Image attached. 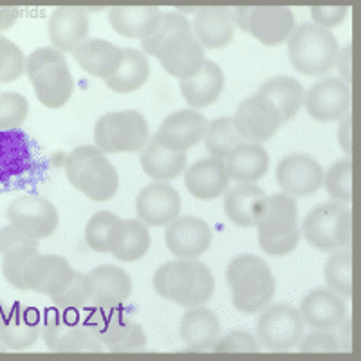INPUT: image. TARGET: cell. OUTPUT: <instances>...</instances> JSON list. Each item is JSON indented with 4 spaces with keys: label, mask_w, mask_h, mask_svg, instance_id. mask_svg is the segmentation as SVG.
I'll list each match as a JSON object with an SVG mask.
<instances>
[{
    "label": "cell",
    "mask_w": 361,
    "mask_h": 361,
    "mask_svg": "<svg viewBox=\"0 0 361 361\" xmlns=\"http://www.w3.org/2000/svg\"><path fill=\"white\" fill-rule=\"evenodd\" d=\"M255 228L259 246L269 257H288L300 243L298 206L288 193L264 197L255 206Z\"/></svg>",
    "instance_id": "6da1fadb"
},
{
    "label": "cell",
    "mask_w": 361,
    "mask_h": 361,
    "mask_svg": "<svg viewBox=\"0 0 361 361\" xmlns=\"http://www.w3.org/2000/svg\"><path fill=\"white\" fill-rule=\"evenodd\" d=\"M226 282L235 309L244 314H259L275 298V275L269 264L257 255L235 257L226 267Z\"/></svg>",
    "instance_id": "7a4b0ae2"
},
{
    "label": "cell",
    "mask_w": 361,
    "mask_h": 361,
    "mask_svg": "<svg viewBox=\"0 0 361 361\" xmlns=\"http://www.w3.org/2000/svg\"><path fill=\"white\" fill-rule=\"evenodd\" d=\"M154 289L161 298L179 307L204 305L215 291V279L197 259H179L163 264L154 273Z\"/></svg>",
    "instance_id": "3957f363"
},
{
    "label": "cell",
    "mask_w": 361,
    "mask_h": 361,
    "mask_svg": "<svg viewBox=\"0 0 361 361\" xmlns=\"http://www.w3.org/2000/svg\"><path fill=\"white\" fill-rule=\"evenodd\" d=\"M66 176L73 188L96 202L111 201L118 193L119 176L107 156L92 145L74 148L66 163Z\"/></svg>",
    "instance_id": "277c9868"
},
{
    "label": "cell",
    "mask_w": 361,
    "mask_h": 361,
    "mask_svg": "<svg viewBox=\"0 0 361 361\" xmlns=\"http://www.w3.org/2000/svg\"><path fill=\"white\" fill-rule=\"evenodd\" d=\"M25 74L38 102L47 109H62L74 92V80L62 51L40 47L25 58Z\"/></svg>",
    "instance_id": "5b68a950"
},
{
    "label": "cell",
    "mask_w": 361,
    "mask_h": 361,
    "mask_svg": "<svg viewBox=\"0 0 361 361\" xmlns=\"http://www.w3.org/2000/svg\"><path fill=\"white\" fill-rule=\"evenodd\" d=\"M42 336L53 353H103L102 341L85 325V309L54 305L42 316Z\"/></svg>",
    "instance_id": "8992f818"
},
{
    "label": "cell",
    "mask_w": 361,
    "mask_h": 361,
    "mask_svg": "<svg viewBox=\"0 0 361 361\" xmlns=\"http://www.w3.org/2000/svg\"><path fill=\"white\" fill-rule=\"evenodd\" d=\"M338 51L340 47L333 31L316 24L298 25L288 38L291 66L305 76L327 74L336 63Z\"/></svg>",
    "instance_id": "52a82bcc"
},
{
    "label": "cell",
    "mask_w": 361,
    "mask_h": 361,
    "mask_svg": "<svg viewBox=\"0 0 361 361\" xmlns=\"http://www.w3.org/2000/svg\"><path fill=\"white\" fill-rule=\"evenodd\" d=\"M309 246L324 253L350 250L353 244V212L336 201L316 206L305 215L302 231Z\"/></svg>",
    "instance_id": "ba28073f"
},
{
    "label": "cell",
    "mask_w": 361,
    "mask_h": 361,
    "mask_svg": "<svg viewBox=\"0 0 361 361\" xmlns=\"http://www.w3.org/2000/svg\"><path fill=\"white\" fill-rule=\"evenodd\" d=\"M94 141L103 154H134L147 147L150 130L141 112H109L96 121Z\"/></svg>",
    "instance_id": "9c48e42d"
},
{
    "label": "cell",
    "mask_w": 361,
    "mask_h": 361,
    "mask_svg": "<svg viewBox=\"0 0 361 361\" xmlns=\"http://www.w3.org/2000/svg\"><path fill=\"white\" fill-rule=\"evenodd\" d=\"M304 334L305 324L300 311L289 304H269L257 322V340L271 353L293 350Z\"/></svg>",
    "instance_id": "30bf717a"
},
{
    "label": "cell",
    "mask_w": 361,
    "mask_h": 361,
    "mask_svg": "<svg viewBox=\"0 0 361 361\" xmlns=\"http://www.w3.org/2000/svg\"><path fill=\"white\" fill-rule=\"evenodd\" d=\"M8 221L35 240L49 238L60 224L58 209L40 195H22L8 206Z\"/></svg>",
    "instance_id": "8fae6325"
},
{
    "label": "cell",
    "mask_w": 361,
    "mask_h": 361,
    "mask_svg": "<svg viewBox=\"0 0 361 361\" xmlns=\"http://www.w3.org/2000/svg\"><path fill=\"white\" fill-rule=\"evenodd\" d=\"M157 58L164 73L179 80L193 76L206 62L204 47L192 33V29L177 31L166 38L157 51Z\"/></svg>",
    "instance_id": "7c38bea8"
},
{
    "label": "cell",
    "mask_w": 361,
    "mask_h": 361,
    "mask_svg": "<svg viewBox=\"0 0 361 361\" xmlns=\"http://www.w3.org/2000/svg\"><path fill=\"white\" fill-rule=\"evenodd\" d=\"M233 121L244 140L253 143L269 141L283 123L279 109L260 94L244 99L235 112Z\"/></svg>",
    "instance_id": "4fadbf2b"
},
{
    "label": "cell",
    "mask_w": 361,
    "mask_h": 361,
    "mask_svg": "<svg viewBox=\"0 0 361 361\" xmlns=\"http://www.w3.org/2000/svg\"><path fill=\"white\" fill-rule=\"evenodd\" d=\"M353 105L350 85L341 78H325L305 92L304 107L312 119L320 123L340 121Z\"/></svg>",
    "instance_id": "5bb4252c"
},
{
    "label": "cell",
    "mask_w": 361,
    "mask_h": 361,
    "mask_svg": "<svg viewBox=\"0 0 361 361\" xmlns=\"http://www.w3.org/2000/svg\"><path fill=\"white\" fill-rule=\"evenodd\" d=\"M276 183L291 197H311L324 183V169L307 154H289L276 166Z\"/></svg>",
    "instance_id": "9a60e30c"
},
{
    "label": "cell",
    "mask_w": 361,
    "mask_h": 361,
    "mask_svg": "<svg viewBox=\"0 0 361 361\" xmlns=\"http://www.w3.org/2000/svg\"><path fill=\"white\" fill-rule=\"evenodd\" d=\"M74 269L63 257L37 253L24 267V283L27 291L53 298L69 286Z\"/></svg>",
    "instance_id": "2e32d148"
},
{
    "label": "cell",
    "mask_w": 361,
    "mask_h": 361,
    "mask_svg": "<svg viewBox=\"0 0 361 361\" xmlns=\"http://www.w3.org/2000/svg\"><path fill=\"white\" fill-rule=\"evenodd\" d=\"M214 233L208 222L193 215L177 217L164 231V243L177 259H199L212 246Z\"/></svg>",
    "instance_id": "e0dca14e"
},
{
    "label": "cell",
    "mask_w": 361,
    "mask_h": 361,
    "mask_svg": "<svg viewBox=\"0 0 361 361\" xmlns=\"http://www.w3.org/2000/svg\"><path fill=\"white\" fill-rule=\"evenodd\" d=\"M206 128H208V119L197 111L186 109L166 116L154 140L173 152H188L190 148L204 140Z\"/></svg>",
    "instance_id": "ac0fdd59"
},
{
    "label": "cell",
    "mask_w": 361,
    "mask_h": 361,
    "mask_svg": "<svg viewBox=\"0 0 361 361\" xmlns=\"http://www.w3.org/2000/svg\"><path fill=\"white\" fill-rule=\"evenodd\" d=\"M42 336V312L35 307L15 302L2 316L0 340L8 350H27Z\"/></svg>",
    "instance_id": "d6986e66"
},
{
    "label": "cell",
    "mask_w": 361,
    "mask_h": 361,
    "mask_svg": "<svg viewBox=\"0 0 361 361\" xmlns=\"http://www.w3.org/2000/svg\"><path fill=\"white\" fill-rule=\"evenodd\" d=\"M135 214L147 226L154 228L169 226L180 214L179 193L166 183L145 186L135 199Z\"/></svg>",
    "instance_id": "ffe728a7"
},
{
    "label": "cell",
    "mask_w": 361,
    "mask_h": 361,
    "mask_svg": "<svg viewBox=\"0 0 361 361\" xmlns=\"http://www.w3.org/2000/svg\"><path fill=\"white\" fill-rule=\"evenodd\" d=\"M295 31V15L286 6H251L247 33L267 47L288 42Z\"/></svg>",
    "instance_id": "44dd1931"
},
{
    "label": "cell",
    "mask_w": 361,
    "mask_h": 361,
    "mask_svg": "<svg viewBox=\"0 0 361 361\" xmlns=\"http://www.w3.org/2000/svg\"><path fill=\"white\" fill-rule=\"evenodd\" d=\"M300 316L307 327L336 331L347 318V307L340 295L331 289H312L300 304Z\"/></svg>",
    "instance_id": "7402d4cb"
},
{
    "label": "cell",
    "mask_w": 361,
    "mask_h": 361,
    "mask_svg": "<svg viewBox=\"0 0 361 361\" xmlns=\"http://www.w3.org/2000/svg\"><path fill=\"white\" fill-rule=\"evenodd\" d=\"M109 253L119 262H137L150 250V231L140 219H118L109 231Z\"/></svg>",
    "instance_id": "603a6c76"
},
{
    "label": "cell",
    "mask_w": 361,
    "mask_h": 361,
    "mask_svg": "<svg viewBox=\"0 0 361 361\" xmlns=\"http://www.w3.org/2000/svg\"><path fill=\"white\" fill-rule=\"evenodd\" d=\"M179 334L188 350L208 353L214 350L215 343L222 336V327L217 314L202 305H197V307H188V311L183 314Z\"/></svg>",
    "instance_id": "cb8c5ba5"
},
{
    "label": "cell",
    "mask_w": 361,
    "mask_h": 361,
    "mask_svg": "<svg viewBox=\"0 0 361 361\" xmlns=\"http://www.w3.org/2000/svg\"><path fill=\"white\" fill-rule=\"evenodd\" d=\"M185 185L199 201H214L230 188V177L226 173L224 159L208 157L193 163L185 170Z\"/></svg>",
    "instance_id": "d4e9b609"
},
{
    "label": "cell",
    "mask_w": 361,
    "mask_h": 361,
    "mask_svg": "<svg viewBox=\"0 0 361 361\" xmlns=\"http://www.w3.org/2000/svg\"><path fill=\"white\" fill-rule=\"evenodd\" d=\"M49 40L54 49L62 53H73L74 47L89 38V17L87 9L62 6L54 8L47 24Z\"/></svg>",
    "instance_id": "484cf974"
},
{
    "label": "cell",
    "mask_w": 361,
    "mask_h": 361,
    "mask_svg": "<svg viewBox=\"0 0 361 361\" xmlns=\"http://www.w3.org/2000/svg\"><path fill=\"white\" fill-rule=\"evenodd\" d=\"M87 276L90 280V305H121L130 298L132 279L121 267L103 264Z\"/></svg>",
    "instance_id": "4316f807"
},
{
    "label": "cell",
    "mask_w": 361,
    "mask_h": 361,
    "mask_svg": "<svg viewBox=\"0 0 361 361\" xmlns=\"http://www.w3.org/2000/svg\"><path fill=\"white\" fill-rule=\"evenodd\" d=\"M73 56L76 63L90 76L107 80L121 66L123 51H121V47L107 40L85 38L74 47Z\"/></svg>",
    "instance_id": "83f0119b"
},
{
    "label": "cell",
    "mask_w": 361,
    "mask_h": 361,
    "mask_svg": "<svg viewBox=\"0 0 361 361\" xmlns=\"http://www.w3.org/2000/svg\"><path fill=\"white\" fill-rule=\"evenodd\" d=\"M190 29L204 49H224L235 35L228 8H199Z\"/></svg>",
    "instance_id": "f1b7e54d"
},
{
    "label": "cell",
    "mask_w": 361,
    "mask_h": 361,
    "mask_svg": "<svg viewBox=\"0 0 361 361\" xmlns=\"http://www.w3.org/2000/svg\"><path fill=\"white\" fill-rule=\"evenodd\" d=\"M180 94L190 107L204 109L215 103L224 89V73L212 60H206L197 73L180 80Z\"/></svg>",
    "instance_id": "f546056e"
},
{
    "label": "cell",
    "mask_w": 361,
    "mask_h": 361,
    "mask_svg": "<svg viewBox=\"0 0 361 361\" xmlns=\"http://www.w3.org/2000/svg\"><path fill=\"white\" fill-rule=\"evenodd\" d=\"M226 173L237 183H257L269 169V156L262 143L244 141L224 159Z\"/></svg>",
    "instance_id": "4dcf8cb0"
},
{
    "label": "cell",
    "mask_w": 361,
    "mask_h": 361,
    "mask_svg": "<svg viewBox=\"0 0 361 361\" xmlns=\"http://www.w3.org/2000/svg\"><path fill=\"white\" fill-rule=\"evenodd\" d=\"M163 17V9L152 6H116L109 9V20L116 29V33L127 38L143 40L148 35L154 33V29Z\"/></svg>",
    "instance_id": "1f68e13d"
},
{
    "label": "cell",
    "mask_w": 361,
    "mask_h": 361,
    "mask_svg": "<svg viewBox=\"0 0 361 361\" xmlns=\"http://www.w3.org/2000/svg\"><path fill=\"white\" fill-rule=\"evenodd\" d=\"M140 163L143 172L150 179L157 183H169L185 172L188 159H186V152H173L152 140L141 150Z\"/></svg>",
    "instance_id": "d6a6232c"
},
{
    "label": "cell",
    "mask_w": 361,
    "mask_h": 361,
    "mask_svg": "<svg viewBox=\"0 0 361 361\" xmlns=\"http://www.w3.org/2000/svg\"><path fill=\"white\" fill-rule=\"evenodd\" d=\"M130 318L119 305H92L85 307V325L105 349L112 347L127 333Z\"/></svg>",
    "instance_id": "836d02e7"
},
{
    "label": "cell",
    "mask_w": 361,
    "mask_h": 361,
    "mask_svg": "<svg viewBox=\"0 0 361 361\" xmlns=\"http://www.w3.org/2000/svg\"><path fill=\"white\" fill-rule=\"evenodd\" d=\"M257 94L269 99L279 109L283 123H286L298 116L300 109L304 105L305 90L298 80L289 78V76H275V78L264 82L257 90Z\"/></svg>",
    "instance_id": "e575fe53"
},
{
    "label": "cell",
    "mask_w": 361,
    "mask_h": 361,
    "mask_svg": "<svg viewBox=\"0 0 361 361\" xmlns=\"http://www.w3.org/2000/svg\"><path fill=\"white\" fill-rule=\"evenodd\" d=\"M121 51H123L121 66L118 67V71L112 76L105 80V83L114 92L130 94V92L140 90L148 82V78H150V63H148V58L143 51L130 49V47Z\"/></svg>",
    "instance_id": "d590c367"
},
{
    "label": "cell",
    "mask_w": 361,
    "mask_h": 361,
    "mask_svg": "<svg viewBox=\"0 0 361 361\" xmlns=\"http://www.w3.org/2000/svg\"><path fill=\"white\" fill-rule=\"evenodd\" d=\"M266 197L260 186L255 183H238L233 188L226 190L224 214L228 221L238 228H253L255 226V206Z\"/></svg>",
    "instance_id": "8d00e7d4"
},
{
    "label": "cell",
    "mask_w": 361,
    "mask_h": 361,
    "mask_svg": "<svg viewBox=\"0 0 361 361\" xmlns=\"http://www.w3.org/2000/svg\"><path fill=\"white\" fill-rule=\"evenodd\" d=\"M244 141L246 140L235 127L233 118H219L208 123V128H206L204 145L212 157H217V159H226L228 154Z\"/></svg>",
    "instance_id": "74e56055"
},
{
    "label": "cell",
    "mask_w": 361,
    "mask_h": 361,
    "mask_svg": "<svg viewBox=\"0 0 361 361\" xmlns=\"http://www.w3.org/2000/svg\"><path fill=\"white\" fill-rule=\"evenodd\" d=\"M324 279L327 289L340 295L341 298H353V253L350 250L334 253L325 262Z\"/></svg>",
    "instance_id": "f35d334b"
},
{
    "label": "cell",
    "mask_w": 361,
    "mask_h": 361,
    "mask_svg": "<svg viewBox=\"0 0 361 361\" xmlns=\"http://www.w3.org/2000/svg\"><path fill=\"white\" fill-rule=\"evenodd\" d=\"M322 186L333 201L341 202V204L353 201V161L350 157L331 164V169L324 172Z\"/></svg>",
    "instance_id": "ab89813d"
},
{
    "label": "cell",
    "mask_w": 361,
    "mask_h": 361,
    "mask_svg": "<svg viewBox=\"0 0 361 361\" xmlns=\"http://www.w3.org/2000/svg\"><path fill=\"white\" fill-rule=\"evenodd\" d=\"M38 251L37 246H17L2 253L4 260H2V271L8 280L9 286L20 291H27L24 283V267L27 260H31Z\"/></svg>",
    "instance_id": "60d3db41"
},
{
    "label": "cell",
    "mask_w": 361,
    "mask_h": 361,
    "mask_svg": "<svg viewBox=\"0 0 361 361\" xmlns=\"http://www.w3.org/2000/svg\"><path fill=\"white\" fill-rule=\"evenodd\" d=\"M185 29H190L188 20L185 18V15H179V13H164L161 17L159 24L154 29L152 35H148L147 38L141 40V45H143L145 54H150V56H157V51L163 45V42L169 37H172L177 31H185Z\"/></svg>",
    "instance_id": "b9f144b4"
},
{
    "label": "cell",
    "mask_w": 361,
    "mask_h": 361,
    "mask_svg": "<svg viewBox=\"0 0 361 361\" xmlns=\"http://www.w3.org/2000/svg\"><path fill=\"white\" fill-rule=\"evenodd\" d=\"M56 307L62 309H85L90 304V280L89 276L74 271L73 280L60 295L51 298Z\"/></svg>",
    "instance_id": "7bdbcfd3"
},
{
    "label": "cell",
    "mask_w": 361,
    "mask_h": 361,
    "mask_svg": "<svg viewBox=\"0 0 361 361\" xmlns=\"http://www.w3.org/2000/svg\"><path fill=\"white\" fill-rule=\"evenodd\" d=\"M25 73V56L17 44L0 33V83L15 82Z\"/></svg>",
    "instance_id": "ee69618b"
},
{
    "label": "cell",
    "mask_w": 361,
    "mask_h": 361,
    "mask_svg": "<svg viewBox=\"0 0 361 361\" xmlns=\"http://www.w3.org/2000/svg\"><path fill=\"white\" fill-rule=\"evenodd\" d=\"M29 116V102L18 92L0 94V130L18 128Z\"/></svg>",
    "instance_id": "f6af8a7d"
},
{
    "label": "cell",
    "mask_w": 361,
    "mask_h": 361,
    "mask_svg": "<svg viewBox=\"0 0 361 361\" xmlns=\"http://www.w3.org/2000/svg\"><path fill=\"white\" fill-rule=\"evenodd\" d=\"M118 219V215L112 214V212H98V214L92 215L85 228L87 246L94 250L96 253H109V231Z\"/></svg>",
    "instance_id": "bcb514c9"
},
{
    "label": "cell",
    "mask_w": 361,
    "mask_h": 361,
    "mask_svg": "<svg viewBox=\"0 0 361 361\" xmlns=\"http://www.w3.org/2000/svg\"><path fill=\"white\" fill-rule=\"evenodd\" d=\"M262 345L247 331H231L219 338L214 353H260Z\"/></svg>",
    "instance_id": "7dc6e473"
},
{
    "label": "cell",
    "mask_w": 361,
    "mask_h": 361,
    "mask_svg": "<svg viewBox=\"0 0 361 361\" xmlns=\"http://www.w3.org/2000/svg\"><path fill=\"white\" fill-rule=\"evenodd\" d=\"M300 353H340V341L334 331L312 329V333L304 334L298 343Z\"/></svg>",
    "instance_id": "c3c4849f"
},
{
    "label": "cell",
    "mask_w": 361,
    "mask_h": 361,
    "mask_svg": "<svg viewBox=\"0 0 361 361\" xmlns=\"http://www.w3.org/2000/svg\"><path fill=\"white\" fill-rule=\"evenodd\" d=\"M147 345L148 340L145 329L137 322L132 320L121 340L109 347L107 350H111V353H141V350L147 349Z\"/></svg>",
    "instance_id": "681fc988"
},
{
    "label": "cell",
    "mask_w": 361,
    "mask_h": 361,
    "mask_svg": "<svg viewBox=\"0 0 361 361\" xmlns=\"http://www.w3.org/2000/svg\"><path fill=\"white\" fill-rule=\"evenodd\" d=\"M349 13L347 6H312L311 17L316 25L325 29H333L345 20Z\"/></svg>",
    "instance_id": "f907efd6"
},
{
    "label": "cell",
    "mask_w": 361,
    "mask_h": 361,
    "mask_svg": "<svg viewBox=\"0 0 361 361\" xmlns=\"http://www.w3.org/2000/svg\"><path fill=\"white\" fill-rule=\"evenodd\" d=\"M17 246H37L38 247V240L35 238L27 237L24 235L22 231H18L15 226H6L0 230V255L6 253L8 250L11 247H17Z\"/></svg>",
    "instance_id": "816d5d0a"
},
{
    "label": "cell",
    "mask_w": 361,
    "mask_h": 361,
    "mask_svg": "<svg viewBox=\"0 0 361 361\" xmlns=\"http://www.w3.org/2000/svg\"><path fill=\"white\" fill-rule=\"evenodd\" d=\"M334 67H338V73H340L341 80L347 85H350L353 83V45L347 44L343 49L338 51Z\"/></svg>",
    "instance_id": "f5cc1de1"
},
{
    "label": "cell",
    "mask_w": 361,
    "mask_h": 361,
    "mask_svg": "<svg viewBox=\"0 0 361 361\" xmlns=\"http://www.w3.org/2000/svg\"><path fill=\"white\" fill-rule=\"evenodd\" d=\"M338 143L340 148L347 154V157L353 156V114L347 112L340 119V127H338Z\"/></svg>",
    "instance_id": "db71d44e"
},
{
    "label": "cell",
    "mask_w": 361,
    "mask_h": 361,
    "mask_svg": "<svg viewBox=\"0 0 361 361\" xmlns=\"http://www.w3.org/2000/svg\"><path fill=\"white\" fill-rule=\"evenodd\" d=\"M230 11V18L233 25H237L240 31L247 33V24H250L251 6H237V8H228Z\"/></svg>",
    "instance_id": "11a10c76"
},
{
    "label": "cell",
    "mask_w": 361,
    "mask_h": 361,
    "mask_svg": "<svg viewBox=\"0 0 361 361\" xmlns=\"http://www.w3.org/2000/svg\"><path fill=\"white\" fill-rule=\"evenodd\" d=\"M340 327L341 331H340V336H338V341H340V350H350V347H353V340H350L353 324H350V320L345 318L343 324H341Z\"/></svg>",
    "instance_id": "9f6ffc18"
},
{
    "label": "cell",
    "mask_w": 361,
    "mask_h": 361,
    "mask_svg": "<svg viewBox=\"0 0 361 361\" xmlns=\"http://www.w3.org/2000/svg\"><path fill=\"white\" fill-rule=\"evenodd\" d=\"M15 20H17V9L0 8V29H8Z\"/></svg>",
    "instance_id": "6f0895ef"
},
{
    "label": "cell",
    "mask_w": 361,
    "mask_h": 361,
    "mask_svg": "<svg viewBox=\"0 0 361 361\" xmlns=\"http://www.w3.org/2000/svg\"><path fill=\"white\" fill-rule=\"evenodd\" d=\"M197 9L199 8H190L188 6V8H179V11L180 13H197Z\"/></svg>",
    "instance_id": "680465c9"
},
{
    "label": "cell",
    "mask_w": 361,
    "mask_h": 361,
    "mask_svg": "<svg viewBox=\"0 0 361 361\" xmlns=\"http://www.w3.org/2000/svg\"><path fill=\"white\" fill-rule=\"evenodd\" d=\"M0 353H8V347H6L2 340H0Z\"/></svg>",
    "instance_id": "91938a15"
},
{
    "label": "cell",
    "mask_w": 361,
    "mask_h": 361,
    "mask_svg": "<svg viewBox=\"0 0 361 361\" xmlns=\"http://www.w3.org/2000/svg\"><path fill=\"white\" fill-rule=\"evenodd\" d=\"M4 307H2V302H0V322H2V316H4Z\"/></svg>",
    "instance_id": "94428289"
}]
</instances>
